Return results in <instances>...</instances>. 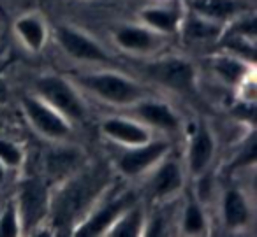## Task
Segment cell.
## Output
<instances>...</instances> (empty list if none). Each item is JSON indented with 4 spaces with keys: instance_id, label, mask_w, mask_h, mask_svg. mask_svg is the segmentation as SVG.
Here are the masks:
<instances>
[{
    "instance_id": "cell-5",
    "label": "cell",
    "mask_w": 257,
    "mask_h": 237,
    "mask_svg": "<svg viewBox=\"0 0 257 237\" xmlns=\"http://www.w3.org/2000/svg\"><path fill=\"white\" fill-rule=\"evenodd\" d=\"M143 72L154 83L175 92H192L196 85V71L192 64L180 57H166L145 64Z\"/></svg>"
},
{
    "instance_id": "cell-10",
    "label": "cell",
    "mask_w": 257,
    "mask_h": 237,
    "mask_svg": "<svg viewBox=\"0 0 257 237\" xmlns=\"http://www.w3.org/2000/svg\"><path fill=\"white\" fill-rule=\"evenodd\" d=\"M133 111L138 116V120L143 121L147 127H154L164 132H178L182 127L178 114L161 100L145 97V99L138 100L136 104H133Z\"/></svg>"
},
{
    "instance_id": "cell-26",
    "label": "cell",
    "mask_w": 257,
    "mask_h": 237,
    "mask_svg": "<svg viewBox=\"0 0 257 237\" xmlns=\"http://www.w3.org/2000/svg\"><path fill=\"white\" fill-rule=\"evenodd\" d=\"M199 177V183H197V197H199L201 202L208 200L211 197V191H213V181H211L210 174L203 172Z\"/></svg>"
},
{
    "instance_id": "cell-1",
    "label": "cell",
    "mask_w": 257,
    "mask_h": 237,
    "mask_svg": "<svg viewBox=\"0 0 257 237\" xmlns=\"http://www.w3.org/2000/svg\"><path fill=\"white\" fill-rule=\"evenodd\" d=\"M102 176H106V172H100V170L78 174L58 190L57 198L51 205L53 219L58 226L72 225L74 219L92 204L97 193L102 191V184H100Z\"/></svg>"
},
{
    "instance_id": "cell-11",
    "label": "cell",
    "mask_w": 257,
    "mask_h": 237,
    "mask_svg": "<svg viewBox=\"0 0 257 237\" xmlns=\"http://www.w3.org/2000/svg\"><path fill=\"white\" fill-rule=\"evenodd\" d=\"M183 188V172L182 167L175 160H161V165L155 169L154 176L150 177L148 190L150 195L157 200L173 197Z\"/></svg>"
},
{
    "instance_id": "cell-12",
    "label": "cell",
    "mask_w": 257,
    "mask_h": 237,
    "mask_svg": "<svg viewBox=\"0 0 257 237\" xmlns=\"http://www.w3.org/2000/svg\"><path fill=\"white\" fill-rule=\"evenodd\" d=\"M113 37L118 48L133 53H147L161 44V34L148 27L121 25L114 30Z\"/></svg>"
},
{
    "instance_id": "cell-8",
    "label": "cell",
    "mask_w": 257,
    "mask_h": 237,
    "mask_svg": "<svg viewBox=\"0 0 257 237\" xmlns=\"http://www.w3.org/2000/svg\"><path fill=\"white\" fill-rule=\"evenodd\" d=\"M55 37H57V43L60 44V48L65 51V55H69L74 60L102 62V64L111 62V57L107 55V51L97 41H93L92 37L79 32V30L62 25L57 29Z\"/></svg>"
},
{
    "instance_id": "cell-2",
    "label": "cell",
    "mask_w": 257,
    "mask_h": 237,
    "mask_svg": "<svg viewBox=\"0 0 257 237\" xmlns=\"http://www.w3.org/2000/svg\"><path fill=\"white\" fill-rule=\"evenodd\" d=\"M78 83L93 97L113 106H133L147 97L143 86L118 72H90L79 76Z\"/></svg>"
},
{
    "instance_id": "cell-21",
    "label": "cell",
    "mask_w": 257,
    "mask_h": 237,
    "mask_svg": "<svg viewBox=\"0 0 257 237\" xmlns=\"http://www.w3.org/2000/svg\"><path fill=\"white\" fill-rule=\"evenodd\" d=\"M15 30L29 50L39 51L44 46L46 29H44V23L36 16H23V18L16 20Z\"/></svg>"
},
{
    "instance_id": "cell-3",
    "label": "cell",
    "mask_w": 257,
    "mask_h": 237,
    "mask_svg": "<svg viewBox=\"0 0 257 237\" xmlns=\"http://www.w3.org/2000/svg\"><path fill=\"white\" fill-rule=\"evenodd\" d=\"M37 97L57 109L69 121H83L86 118V107L76 88L67 81L55 74H46L36 81Z\"/></svg>"
},
{
    "instance_id": "cell-6",
    "label": "cell",
    "mask_w": 257,
    "mask_h": 237,
    "mask_svg": "<svg viewBox=\"0 0 257 237\" xmlns=\"http://www.w3.org/2000/svg\"><path fill=\"white\" fill-rule=\"evenodd\" d=\"M169 151V142L166 141H148L140 146H128L120 156H118V170L123 176L134 177L147 170L154 169Z\"/></svg>"
},
{
    "instance_id": "cell-25",
    "label": "cell",
    "mask_w": 257,
    "mask_h": 237,
    "mask_svg": "<svg viewBox=\"0 0 257 237\" xmlns=\"http://www.w3.org/2000/svg\"><path fill=\"white\" fill-rule=\"evenodd\" d=\"M23 160V153L20 149V146H16L15 142L0 139V162L4 163L6 167H20Z\"/></svg>"
},
{
    "instance_id": "cell-13",
    "label": "cell",
    "mask_w": 257,
    "mask_h": 237,
    "mask_svg": "<svg viewBox=\"0 0 257 237\" xmlns=\"http://www.w3.org/2000/svg\"><path fill=\"white\" fill-rule=\"evenodd\" d=\"M102 132L114 142L123 146H140L152 139L150 128L127 118H107L102 123Z\"/></svg>"
},
{
    "instance_id": "cell-24",
    "label": "cell",
    "mask_w": 257,
    "mask_h": 237,
    "mask_svg": "<svg viewBox=\"0 0 257 237\" xmlns=\"http://www.w3.org/2000/svg\"><path fill=\"white\" fill-rule=\"evenodd\" d=\"M22 225H20L16 204H8V207L0 214V237H15L20 235Z\"/></svg>"
},
{
    "instance_id": "cell-22",
    "label": "cell",
    "mask_w": 257,
    "mask_h": 237,
    "mask_svg": "<svg viewBox=\"0 0 257 237\" xmlns=\"http://www.w3.org/2000/svg\"><path fill=\"white\" fill-rule=\"evenodd\" d=\"M145 214L143 209L138 205H131L125 212H121L120 218L114 221V225L107 230V235L111 237H136L143 233Z\"/></svg>"
},
{
    "instance_id": "cell-17",
    "label": "cell",
    "mask_w": 257,
    "mask_h": 237,
    "mask_svg": "<svg viewBox=\"0 0 257 237\" xmlns=\"http://www.w3.org/2000/svg\"><path fill=\"white\" fill-rule=\"evenodd\" d=\"M182 25V32L185 41L194 44L201 43H213V41L220 39V36L224 34V23L213 22V20H208L204 16H199L196 13H190Z\"/></svg>"
},
{
    "instance_id": "cell-18",
    "label": "cell",
    "mask_w": 257,
    "mask_h": 237,
    "mask_svg": "<svg viewBox=\"0 0 257 237\" xmlns=\"http://www.w3.org/2000/svg\"><path fill=\"white\" fill-rule=\"evenodd\" d=\"M210 65H211V71L231 86L241 85L246 79V74H248V71H250V65H246V62L243 60V58L236 57V55L213 57Z\"/></svg>"
},
{
    "instance_id": "cell-20",
    "label": "cell",
    "mask_w": 257,
    "mask_h": 237,
    "mask_svg": "<svg viewBox=\"0 0 257 237\" xmlns=\"http://www.w3.org/2000/svg\"><path fill=\"white\" fill-rule=\"evenodd\" d=\"M81 163V153L76 148H58L48 155L46 172L55 179L67 177L76 170V165Z\"/></svg>"
},
{
    "instance_id": "cell-7",
    "label": "cell",
    "mask_w": 257,
    "mask_h": 237,
    "mask_svg": "<svg viewBox=\"0 0 257 237\" xmlns=\"http://www.w3.org/2000/svg\"><path fill=\"white\" fill-rule=\"evenodd\" d=\"M131 205H134V195L131 191H125V193L107 200L99 209H95L85 221H81V225L72 230V233L78 237L102 235L114 225V221L120 218L121 212L127 211Z\"/></svg>"
},
{
    "instance_id": "cell-15",
    "label": "cell",
    "mask_w": 257,
    "mask_h": 237,
    "mask_svg": "<svg viewBox=\"0 0 257 237\" xmlns=\"http://www.w3.org/2000/svg\"><path fill=\"white\" fill-rule=\"evenodd\" d=\"M222 218H224L225 228H245L250 223V219H252V211H250L246 195L236 190V188H231V190L225 191L224 200H222Z\"/></svg>"
},
{
    "instance_id": "cell-28",
    "label": "cell",
    "mask_w": 257,
    "mask_h": 237,
    "mask_svg": "<svg viewBox=\"0 0 257 237\" xmlns=\"http://www.w3.org/2000/svg\"><path fill=\"white\" fill-rule=\"evenodd\" d=\"M4 179H6V165L0 162V184L4 183Z\"/></svg>"
},
{
    "instance_id": "cell-16",
    "label": "cell",
    "mask_w": 257,
    "mask_h": 237,
    "mask_svg": "<svg viewBox=\"0 0 257 237\" xmlns=\"http://www.w3.org/2000/svg\"><path fill=\"white\" fill-rule=\"evenodd\" d=\"M190 9L199 16L224 23L243 15L245 13V2H241V0H192Z\"/></svg>"
},
{
    "instance_id": "cell-4",
    "label": "cell",
    "mask_w": 257,
    "mask_h": 237,
    "mask_svg": "<svg viewBox=\"0 0 257 237\" xmlns=\"http://www.w3.org/2000/svg\"><path fill=\"white\" fill-rule=\"evenodd\" d=\"M22 107L29 123L43 137L51 141H65L72 134V125L57 109L44 102L37 95H25L22 99Z\"/></svg>"
},
{
    "instance_id": "cell-23",
    "label": "cell",
    "mask_w": 257,
    "mask_h": 237,
    "mask_svg": "<svg viewBox=\"0 0 257 237\" xmlns=\"http://www.w3.org/2000/svg\"><path fill=\"white\" fill-rule=\"evenodd\" d=\"M182 230L187 235H199L206 232V216L197 202H189L182 216Z\"/></svg>"
},
{
    "instance_id": "cell-9",
    "label": "cell",
    "mask_w": 257,
    "mask_h": 237,
    "mask_svg": "<svg viewBox=\"0 0 257 237\" xmlns=\"http://www.w3.org/2000/svg\"><path fill=\"white\" fill-rule=\"evenodd\" d=\"M48 191L43 183L37 179H29L23 183L20 200L16 205L18 211L20 225H23V230H29L30 226H36L44 219L48 214Z\"/></svg>"
},
{
    "instance_id": "cell-19",
    "label": "cell",
    "mask_w": 257,
    "mask_h": 237,
    "mask_svg": "<svg viewBox=\"0 0 257 237\" xmlns=\"http://www.w3.org/2000/svg\"><path fill=\"white\" fill-rule=\"evenodd\" d=\"M140 18L155 32L173 34L182 23V13L178 8H147L140 13Z\"/></svg>"
},
{
    "instance_id": "cell-27",
    "label": "cell",
    "mask_w": 257,
    "mask_h": 237,
    "mask_svg": "<svg viewBox=\"0 0 257 237\" xmlns=\"http://www.w3.org/2000/svg\"><path fill=\"white\" fill-rule=\"evenodd\" d=\"M6 99H8V88H6L4 83L0 81V102H6Z\"/></svg>"
},
{
    "instance_id": "cell-14",
    "label": "cell",
    "mask_w": 257,
    "mask_h": 237,
    "mask_svg": "<svg viewBox=\"0 0 257 237\" xmlns=\"http://www.w3.org/2000/svg\"><path fill=\"white\" fill-rule=\"evenodd\" d=\"M215 153V141L211 132L204 125H199L192 134V141L189 146V170L192 176H201L206 172Z\"/></svg>"
}]
</instances>
